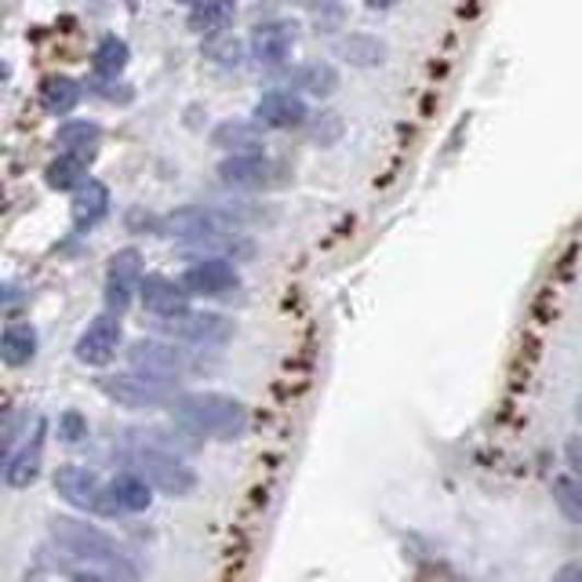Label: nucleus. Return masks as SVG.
I'll use <instances>...</instances> for the list:
<instances>
[{
	"instance_id": "nucleus-1",
	"label": "nucleus",
	"mask_w": 582,
	"mask_h": 582,
	"mask_svg": "<svg viewBox=\"0 0 582 582\" xmlns=\"http://www.w3.org/2000/svg\"><path fill=\"white\" fill-rule=\"evenodd\" d=\"M48 532L59 550L84 561L88 568H99V572H106L117 582H139V568H135L132 554L117 539H110L102 528H95V524L81 517H52Z\"/></svg>"
},
{
	"instance_id": "nucleus-2",
	"label": "nucleus",
	"mask_w": 582,
	"mask_h": 582,
	"mask_svg": "<svg viewBox=\"0 0 582 582\" xmlns=\"http://www.w3.org/2000/svg\"><path fill=\"white\" fill-rule=\"evenodd\" d=\"M171 419L175 426H182L190 437H237L248 426V408L241 401L226 393H182L175 404H171Z\"/></svg>"
},
{
	"instance_id": "nucleus-3",
	"label": "nucleus",
	"mask_w": 582,
	"mask_h": 582,
	"mask_svg": "<svg viewBox=\"0 0 582 582\" xmlns=\"http://www.w3.org/2000/svg\"><path fill=\"white\" fill-rule=\"evenodd\" d=\"M99 390L110 397V401H117L124 408H164V404H175V383H164V379H150V375L142 372H121V375H106V379H99Z\"/></svg>"
},
{
	"instance_id": "nucleus-4",
	"label": "nucleus",
	"mask_w": 582,
	"mask_h": 582,
	"mask_svg": "<svg viewBox=\"0 0 582 582\" xmlns=\"http://www.w3.org/2000/svg\"><path fill=\"white\" fill-rule=\"evenodd\" d=\"M132 463H135V473H142L146 481L164 495H186V492H193V484H197V473H193L175 452H161V448H146V444H139V448H132Z\"/></svg>"
},
{
	"instance_id": "nucleus-5",
	"label": "nucleus",
	"mask_w": 582,
	"mask_h": 582,
	"mask_svg": "<svg viewBox=\"0 0 582 582\" xmlns=\"http://www.w3.org/2000/svg\"><path fill=\"white\" fill-rule=\"evenodd\" d=\"M237 230V219L230 212L219 208H179L164 219V233L179 237V241H222Z\"/></svg>"
},
{
	"instance_id": "nucleus-6",
	"label": "nucleus",
	"mask_w": 582,
	"mask_h": 582,
	"mask_svg": "<svg viewBox=\"0 0 582 582\" xmlns=\"http://www.w3.org/2000/svg\"><path fill=\"white\" fill-rule=\"evenodd\" d=\"M55 492L77 510L110 513V517H117V510H113V502H110V492H102L99 473L88 470V466H73V463L59 466V470H55Z\"/></svg>"
},
{
	"instance_id": "nucleus-7",
	"label": "nucleus",
	"mask_w": 582,
	"mask_h": 582,
	"mask_svg": "<svg viewBox=\"0 0 582 582\" xmlns=\"http://www.w3.org/2000/svg\"><path fill=\"white\" fill-rule=\"evenodd\" d=\"M128 364H132V372H142V375H150V379H164V383H179L182 375L193 368L186 353L168 346V342H157V339L132 342Z\"/></svg>"
},
{
	"instance_id": "nucleus-8",
	"label": "nucleus",
	"mask_w": 582,
	"mask_h": 582,
	"mask_svg": "<svg viewBox=\"0 0 582 582\" xmlns=\"http://www.w3.org/2000/svg\"><path fill=\"white\" fill-rule=\"evenodd\" d=\"M142 255L135 248H121L110 259L106 270V313H124L135 299V292H142Z\"/></svg>"
},
{
	"instance_id": "nucleus-9",
	"label": "nucleus",
	"mask_w": 582,
	"mask_h": 582,
	"mask_svg": "<svg viewBox=\"0 0 582 582\" xmlns=\"http://www.w3.org/2000/svg\"><path fill=\"white\" fill-rule=\"evenodd\" d=\"M121 317L117 313H99L95 321H88V328L81 332L73 346V357L84 364V368H102L117 357L121 350Z\"/></svg>"
},
{
	"instance_id": "nucleus-10",
	"label": "nucleus",
	"mask_w": 582,
	"mask_h": 582,
	"mask_svg": "<svg viewBox=\"0 0 582 582\" xmlns=\"http://www.w3.org/2000/svg\"><path fill=\"white\" fill-rule=\"evenodd\" d=\"M255 121L266 124V128L288 132V128H303V124L310 121V110H306V102H303L299 91L273 88V91H266V95L255 102Z\"/></svg>"
},
{
	"instance_id": "nucleus-11",
	"label": "nucleus",
	"mask_w": 582,
	"mask_h": 582,
	"mask_svg": "<svg viewBox=\"0 0 582 582\" xmlns=\"http://www.w3.org/2000/svg\"><path fill=\"white\" fill-rule=\"evenodd\" d=\"M142 306L150 310L153 317H161V321H175V317H186L190 313V292L182 281H171L161 277V273H153V277L142 281Z\"/></svg>"
},
{
	"instance_id": "nucleus-12",
	"label": "nucleus",
	"mask_w": 582,
	"mask_h": 582,
	"mask_svg": "<svg viewBox=\"0 0 582 582\" xmlns=\"http://www.w3.org/2000/svg\"><path fill=\"white\" fill-rule=\"evenodd\" d=\"M182 284L190 295H226L241 284V273L226 259H201L182 273Z\"/></svg>"
},
{
	"instance_id": "nucleus-13",
	"label": "nucleus",
	"mask_w": 582,
	"mask_h": 582,
	"mask_svg": "<svg viewBox=\"0 0 582 582\" xmlns=\"http://www.w3.org/2000/svg\"><path fill=\"white\" fill-rule=\"evenodd\" d=\"M164 332L182 342H193V346H215V342H226L233 335V321H226L219 313H186L175 317V321H164Z\"/></svg>"
},
{
	"instance_id": "nucleus-14",
	"label": "nucleus",
	"mask_w": 582,
	"mask_h": 582,
	"mask_svg": "<svg viewBox=\"0 0 582 582\" xmlns=\"http://www.w3.org/2000/svg\"><path fill=\"white\" fill-rule=\"evenodd\" d=\"M292 48H295V26L284 19L262 22L251 33V59L262 66H281L292 55Z\"/></svg>"
},
{
	"instance_id": "nucleus-15",
	"label": "nucleus",
	"mask_w": 582,
	"mask_h": 582,
	"mask_svg": "<svg viewBox=\"0 0 582 582\" xmlns=\"http://www.w3.org/2000/svg\"><path fill=\"white\" fill-rule=\"evenodd\" d=\"M273 175H277V164L262 153H241V157H226L219 164V179L233 190H259L270 186Z\"/></svg>"
},
{
	"instance_id": "nucleus-16",
	"label": "nucleus",
	"mask_w": 582,
	"mask_h": 582,
	"mask_svg": "<svg viewBox=\"0 0 582 582\" xmlns=\"http://www.w3.org/2000/svg\"><path fill=\"white\" fill-rule=\"evenodd\" d=\"M41 459H44V422H37L33 437L22 441V448L8 452L4 459V481L8 488H30L41 473Z\"/></svg>"
},
{
	"instance_id": "nucleus-17",
	"label": "nucleus",
	"mask_w": 582,
	"mask_h": 582,
	"mask_svg": "<svg viewBox=\"0 0 582 582\" xmlns=\"http://www.w3.org/2000/svg\"><path fill=\"white\" fill-rule=\"evenodd\" d=\"M106 492H110V502L117 513H146L153 506V484L135 470L113 477Z\"/></svg>"
},
{
	"instance_id": "nucleus-18",
	"label": "nucleus",
	"mask_w": 582,
	"mask_h": 582,
	"mask_svg": "<svg viewBox=\"0 0 582 582\" xmlns=\"http://www.w3.org/2000/svg\"><path fill=\"white\" fill-rule=\"evenodd\" d=\"M110 215V190L102 182L88 179L81 190L73 193V226L77 230H91Z\"/></svg>"
},
{
	"instance_id": "nucleus-19",
	"label": "nucleus",
	"mask_w": 582,
	"mask_h": 582,
	"mask_svg": "<svg viewBox=\"0 0 582 582\" xmlns=\"http://www.w3.org/2000/svg\"><path fill=\"white\" fill-rule=\"evenodd\" d=\"M212 142L219 146V150H226L230 157H241V153H262V132L255 128V124L248 121H226L215 128Z\"/></svg>"
},
{
	"instance_id": "nucleus-20",
	"label": "nucleus",
	"mask_w": 582,
	"mask_h": 582,
	"mask_svg": "<svg viewBox=\"0 0 582 582\" xmlns=\"http://www.w3.org/2000/svg\"><path fill=\"white\" fill-rule=\"evenodd\" d=\"M77 102H81V84H77L73 77L52 73L41 81V106L48 110L52 117H66V113H73Z\"/></svg>"
},
{
	"instance_id": "nucleus-21",
	"label": "nucleus",
	"mask_w": 582,
	"mask_h": 582,
	"mask_svg": "<svg viewBox=\"0 0 582 582\" xmlns=\"http://www.w3.org/2000/svg\"><path fill=\"white\" fill-rule=\"evenodd\" d=\"M33 353H37V332H33V324H8L4 335H0V357H4L8 368L30 364Z\"/></svg>"
},
{
	"instance_id": "nucleus-22",
	"label": "nucleus",
	"mask_w": 582,
	"mask_h": 582,
	"mask_svg": "<svg viewBox=\"0 0 582 582\" xmlns=\"http://www.w3.org/2000/svg\"><path fill=\"white\" fill-rule=\"evenodd\" d=\"M237 0H197L190 8V30L193 33H219L233 22Z\"/></svg>"
},
{
	"instance_id": "nucleus-23",
	"label": "nucleus",
	"mask_w": 582,
	"mask_h": 582,
	"mask_svg": "<svg viewBox=\"0 0 582 582\" xmlns=\"http://www.w3.org/2000/svg\"><path fill=\"white\" fill-rule=\"evenodd\" d=\"M55 142L62 146V153H77V157H88L95 153V146L102 142V128L95 121H66L59 135H55Z\"/></svg>"
},
{
	"instance_id": "nucleus-24",
	"label": "nucleus",
	"mask_w": 582,
	"mask_h": 582,
	"mask_svg": "<svg viewBox=\"0 0 582 582\" xmlns=\"http://www.w3.org/2000/svg\"><path fill=\"white\" fill-rule=\"evenodd\" d=\"M44 182H48L52 190H81L88 182V157H77V153H59L55 161L44 171Z\"/></svg>"
},
{
	"instance_id": "nucleus-25",
	"label": "nucleus",
	"mask_w": 582,
	"mask_h": 582,
	"mask_svg": "<svg viewBox=\"0 0 582 582\" xmlns=\"http://www.w3.org/2000/svg\"><path fill=\"white\" fill-rule=\"evenodd\" d=\"M124 66H128V44H124L121 37H102L95 55H91V70H95V77L113 81Z\"/></svg>"
},
{
	"instance_id": "nucleus-26",
	"label": "nucleus",
	"mask_w": 582,
	"mask_h": 582,
	"mask_svg": "<svg viewBox=\"0 0 582 582\" xmlns=\"http://www.w3.org/2000/svg\"><path fill=\"white\" fill-rule=\"evenodd\" d=\"M295 88L310 91V95H332V91L339 88V70L332 62H310L303 66L299 73H295Z\"/></svg>"
},
{
	"instance_id": "nucleus-27",
	"label": "nucleus",
	"mask_w": 582,
	"mask_h": 582,
	"mask_svg": "<svg viewBox=\"0 0 582 582\" xmlns=\"http://www.w3.org/2000/svg\"><path fill=\"white\" fill-rule=\"evenodd\" d=\"M550 492H554L557 506H561L564 517L582 528V481H579V477H557V481L550 484Z\"/></svg>"
},
{
	"instance_id": "nucleus-28",
	"label": "nucleus",
	"mask_w": 582,
	"mask_h": 582,
	"mask_svg": "<svg viewBox=\"0 0 582 582\" xmlns=\"http://www.w3.org/2000/svg\"><path fill=\"white\" fill-rule=\"evenodd\" d=\"M339 55H346V59L357 62V66H375V62H383L386 48L372 37H350V41L339 44Z\"/></svg>"
},
{
	"instance_id": "nucleus-29",
	"label": "nucleus",
	"mask_w": 582,
	"mask_h": 582,
	"mask_svg": "<svg viewBox=\"0 0 582 582\" xmlns=\"http://www.w3.org/2000/svg\"><path fill=\"white\" fill-rule=\"evenodd\" d=\"M310 135H313V142H321V146L335 142L339 135H342V121H339V113H321V117L313 121Z\"/></svg>"
},
{
	"instance_id": "nucleus-30",
	"label": "nucleus",
	"mask_w": 582,
	"mask_h": 582,
	"mask_svg": "<svg viewBox=\"0 0 582 582\" xmlns=\"http://www.w3.org/2000/svg\"><path fill=\"white\" fill-rule=\"evenodd\" d=\"M59 437L66 444H77V441H84L88 437V422L81 419V412H66L59 419Z\"/></svg>"
},
{
	"instance_id": "nucleus-31",
	"label": "nucleus",
	"mask_w": 582,
	"mask_h": 582,
	"mask_svg": "<svg viewBox=\"0 0 582 582\" xmlns=\"http://www.w3.org/2000/svg\"><path fill=\"white\" fill-rule=\"evenodd\" d=\"M564 459H568V466H572V473L582 481V437H572L564 444Z\"/></svg>"
},
{
	"instance_id": "nucleus-32",
	"label": "nucleus",
	"mask_w": 582,
	"mask_h": 582,
	"mask_svg": "<svg viewBox=\"0 0 582 582\" xmlns=\"http://www.w3.org/2000/svg\"><path fill=\"white\" fill-rule=\"evenodd\" d=\"M550 582H582V564H564V568H557Z\"/></svg>"
},
{
	"instance_id": "nucleus-33",
	"label": "nucleus",
	"mask_w": 582,
	"mask_h": 582,
	"mask_svg": "<svg viewBox=\"0 0 582 582\" xmlns=\"http://www.w3.org/2000/svg\"><path fill=\"white\" fill-rule=\"evenodd\" d=\"M364 4H368L372 11H383V8H393L397 0H364Z\"/></svg>"
},
{
	"instance_id": "nucleus-34",
	"label": "nucleus",
	"mask_w": 582,
	"mask_h": 582,
	"mask_svg": "<svg viewBox=\"0 0 582 582\" xmlns=\"http://www.w3.org/2000/svg\"><path fill=\"white\" fill-rule=\"evenodd\" d=\"M73 582H102V579H99L95 572H88V575H77Z\"/></svg>"
},
{
	"instance_id": "nucleus-35",
	"label": "nucleus",
	"mask_w": 582,
	"mask_h": 582,
	"mask_svg": "<svg viewBox=\"0 0 582 582\" xmlns=\"http://www.w3.org/2000/svg\"><path fill=\"white\" fill-rule=\"evenodd\" d=\"M575 412H579V422H582V397H579V408H575Z\"/></svg>"
},
{
	"instance_id": "nucleus-36",
	"label": "nucleus",
	"mask_w": 582,
	"mask_h": 582,
	"mask_svg": "<svg viewBox=\"0 0 582 582\" xmlns=\"http://www.w3.org/2000/svg\"><path fill=\"white\" fill-rule=\"evenodd\" d=\"M124 4H128V8H135V4H139V0H124Z\"/></svg>"
},
{
	"instance_id": "nucleus-37",
	"label": "nucleus",
	"mask_w": 582,
	"mask_h": 582,
	"mask_svg": "<svg viewBox=\"0 0 582 582\" xmlns=\"http://www.w3.org/2000/svg\"><path fill=\"white\" fill-rule=\"evenodd\" d=\"M182 4H197V0H182Z\"/></svg>"
}]
</instances>
